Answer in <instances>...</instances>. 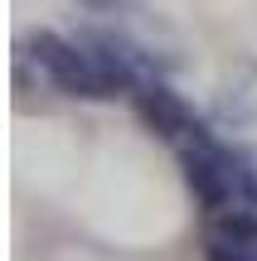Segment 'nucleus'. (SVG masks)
<instances>
[{
	"mask_svg": "<svg viewBox=\"0 0 257 261\" xmlns=\"http://www.w3.org/2000/svg\"><path fill=\"white\" fill-rule=\"evenodd\" d=\"M19 48H25L19 58H29V63L39 68V77H44L54 92L83 97V102H107V97H116V87L107 83V73L97 68V58L87 54L83 44H73V39L54 34V29L29 34Z\"/></svg>",
	"mask_w": 257,
	"mask_h": 261,
	"instance_id": "1",
	"label": "nucleus"
},
{
	"mask_svg": "<svg viewBox=\"0 0 257 261\" xmlns=\"http://www.w3.org/2000/svg\"><path fill=\"white\" fill-rule=\"evenodd\" d=\"M131 107H136V116L146 121V130H151V136H160V140H170L175 150H180L184 140L199 130L194 112L184 107V97H180V92H170L160 77H151V83L136 87V92H131Z\"/></svg>",
	"mask_w": 257,
	"mask_h": 261,
	"instance_id": "2",
	"label": "nucleus"
},
{
	"mask_svg": "<svg viewBox=\"0 0 257 261\" xmlns=\"http://www.w3.org/2000/svg\"><path fill=\"white\" fill-rule=\"evenodd\" d=\"M204 261H257V247H248V242H223V237H209V242H204Z\"/></svg>",
	"mask_w": 257,
	"mask_h": 261,
	"instance_id": "4",
	"label": "nucleus"
},
{
	"mask_svg": "<svg viewBox=\"0 0 257 261\" xmlns=\"http://www.w3.org/2000/svg\"><path fill=\"white\" fill-rule=\"evenodd\" d=\"M209 237L257 247V203H233V208H223V213H214L209 218Z\"/></svg>",
	"mask_w": 257,
	"mask_h": 261,
	"instance_id": "3",
	"label": "nucleus"
}]
</instances>
